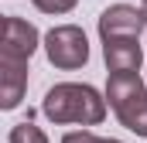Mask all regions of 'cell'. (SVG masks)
Segmentation results:
<instances>
[{
    "instance_id": "6da1fadb",
    "label": "cell",
    "mask_w": 147,
    "mask_h": 143,
    "mask_svg": "<svg viewBox=\"0 0 147 143\" xmlns=\"http://www.w3.org/2000/svg\"><path fill=\"white\" fill-rule=\"evenodd\" d=\"M41 112L58 123V126H99L106 119V99L92 89V85H82V82H58L45 92V102Z\"/></svg>"
},
{
    "instance_id": "7a4b0ae2",
    "label": "cell",
    "mask_w": 147,
    "mask_h": 143,
    "mask_svg": "<svg viewBox=\"0 0 147 143\" xmlns=\"http://www.w3.org/2000/svg\"><path fill=\"white\" fill-rule=\"evenodd\" d=\"M106 99L116 112L120 126L147 140V85L140 72H110L106 78Z\"/></svg>"
},
{
    "instance_id": "3957f363",
    "label": "cell",
    "mask_w": 147,
    "mask_h": 143,
    "mask_svg": "<svg viewBox=\"0 0 147 143\" xmlns=\"http://www.w3.org/2000/svg\"><path fill=\"white\" fill-rule=\"evenodd\" d=\"M45 55L55 68H82L89 61V41H86V31L75 27V24H58L45 34Z\"/></svg>"
},
{
    "instance_id": "277c9868",
    "label": "cell",
    "mask_w": 147,
    "mask_h": 143,
    "mask_svg": "<svg viewBox=\"0 0 147 143\" xmlns=\"http://www.w3.org/2000/svg\"><path fill=\"white\" fill-rule=\"evenodd\" d=\"M147 27V10L130 3H113L99 14V37H140Z\"/></svg>"
},
{
    "instance_id": "5b68a950",
    "label": "cell",
    "mask_w": 147,
    "mask_h": 143,
    "mask_svg": "<svg viewBox=\"0 0 147 143\" xmlns=\"http://www.w3.org/2000/svg\"><path fill=\"white\" fill-rule=\"evenodd\" d=\"M41 44L34 24H28L24 17H3V41H0V55L3 58H21V61H31V55Z\"/></svg>"
},
{
    "instance_id": "8992f818",
    "label": "cell",
    "mask_w": 147,
    "mask_h": 143,
    "mask_svg": "<svg viewBox=\"0 0 147 143\" xmlns=\"http://www.w3.org/2000/svg\"><path fill=\"white\" fill-rule=\"evenodd\" d=\"M28 92V61L0 55V109H17Z\"/></svg>"
},
{
    "instance_id": "52a82bcc",
    "label": "cell",
    "mask_w": 147,
    "mask_h": 143,
    "mask_svg": "<svg viewBox=\"0 0 147 143\" xmlns=\"http://www.w3.org/2000/svg\"><path fill=\"white\" fill-rule=\"evenodd\" d=\"M103 58L110 72H140L144 65L140 37H103Z\"/></svg>"
},
{
    "instance_id": "ba28073f",
    "label": "cell",
    "mask_w": 147,
    "mask_h": 143,
    "mask_svg": "<svg viewBox=\"0 0 147 143\" xmlns=\"http://www.w3.org/2000/svg\"><path fill=\"white\" fill-rule=\"evenodd\" d=\"M7 143H48V136H45L41 126H34V123L28 119V123H17V126L10 130Z\"/></svg>"
},
{
    "instance_id": "9c48e42d",
    "label": "cell",
    "mask_w": 147,
    "mask_h": 143,
    "mask_svg": "<svg viewBox=\"0 0 147 143\" xmlns=\"http://www.w3.org/2000/svg\"><path fill=\"white\" fill-rule=\"evenodd\" d=\"M41 14H69L79 0H31Z\"/></svg>"
},
{
    "instance_id": "30bf717a",
    "label": "cell",
    "mask_w": 147,
    "mask_h": 143,
    "mask_svg": "<svg viewBox=\"0 0 147 143\" xmlns=\"http://www.w3.org/2000/svg\"><path fill=\"white\" fill-rule=\"evenodd\" d=\"M62 143H106V140L96 136V133H89V130H75V133H65Z\"/></svg>"
},
{
    "instance_id": "8fae6325",
    "label": "cell",
    "mask_w": 147,
    "mask_h": 143,
    "mask_svg": "<svg viewBox=\"0 0 147 143\" xmlns=\"http://www.w3.org/2000/svg\"><path fill=\"white\" fill-rule=\"evenodd\" d=\"M106 143H120V140H106Z\"/></svg>"
},
{
    "instance_id": "7c38bea8",
    "label": "cell",
    "mask_w": 147,
    "mask_h": 143,
    "mask_svg": "<svg viewBox=\"0 0 147 143\" xmlns=\"http://www.w3.org/2000/svg\"><path fill=\"white\" fill-rule=\"evenodd\" d=\"M144 10H147V0H144Z\"/></svg>"
}]
</instances>
